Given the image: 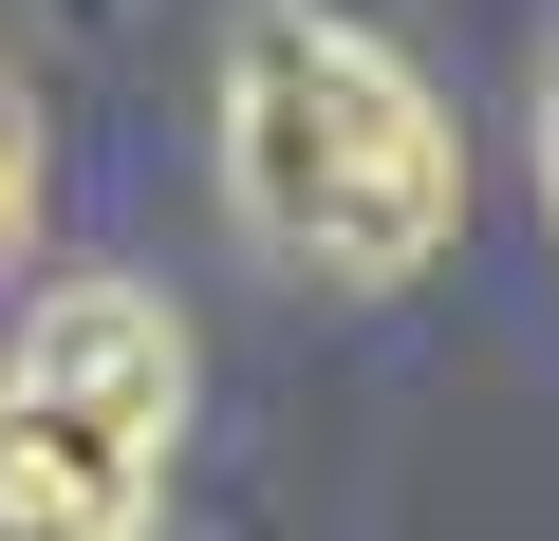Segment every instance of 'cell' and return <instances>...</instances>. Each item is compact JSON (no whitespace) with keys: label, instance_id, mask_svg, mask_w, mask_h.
<instances>
[{"label":"cell","instance_id":"obj_2","mask_svg":"<svg viewBox=\"0 0 559 541\" xmlns=\"http://www.w3.org/2000/svg\"><path fill=\"white\" fill-rule=\"evenodd\" d=\"M187 485V318L150 281H57L0 355V541H150Z\"/></svg>","mask_w":559,"mask_h":541},{"label":"cell","instance_id":"obj_3","mask_svg":"<svg viewBox=\"0 0 559 541\" xmlns=\"http://www.w3.org/2000/svg\"><path fill=\"white\" fill-rule=\"evenodd\" d=\"M20 243H38V94L0 57V281H20Z\"/></svg>","mask_w":559,"mask_h":541},{"label":"cell","instance_id":"obj_1","mask_svg":"<svg viewBox=\"0 0 559 541\" xmlns=\"http://www.w3.org/2000/svg\"><path fill=\"white\" fill-rule=\"evenodd\" d=\"M224 205H242L261 261H299L336 299H392L466 243V131L373 20L242 0V38H224Z\"/></svg>","mask_w":559,"mask_h":541}]
</instances>
